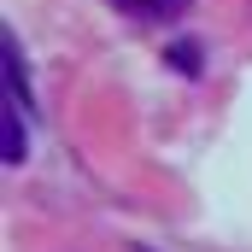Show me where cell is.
Segmentation results:
<instances>
[{
	"label": "cell",
	"instance_id": "obj_1",
	"mask_svg": "<svg viewBox=\"0 0 252 252\" xmlns=\"http://www.w3.org/2000/svg\"><path fill=\"white\" fill-rule=\"evenodd\" d=\"M112 6L129 12V18H147V24H164V18L182 12V0H112Z\"/></svg>",
	"mask_w": 252,
	"mask_h": 252
},
{
	"label": "cell",
	"instance_id": "obj_2",
	"mask_svg": "<svg viewBox=\"0 0 252 252\" xmlns=\"http://www.w3.org/2000/svg\"><path fill=\"white\" fill-rule=\"evenodd\" d=\"M164 64H170V70H188V76H199V47H193V41H176V47L164 53Z\"/></svg>",
	"mask_w": 252,
	"mask_h": 252
}]
</instances>
